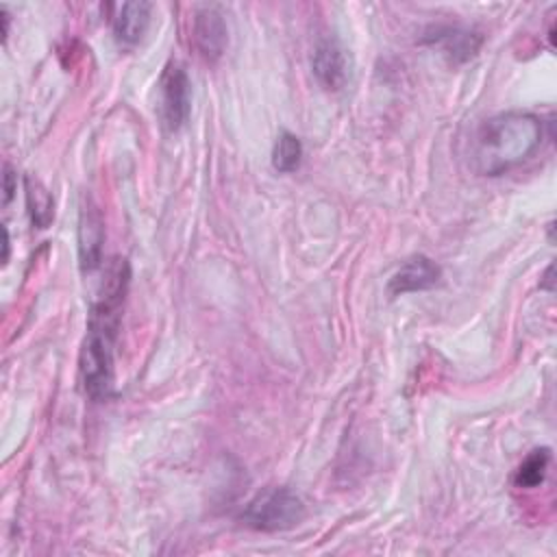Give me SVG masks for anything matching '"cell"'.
Listing matches in <instances>:
<instances>
[{
  "label": "cell",
  "mask_w": 557,
  "mask_h": 557,
  "mask_svg": "<svg viewBox=\"0 0 557 557\" xmlns=\"http://www.w3.org/2000/svg\"><path fill=\"white\" fill-rule=\"evenodd\" d=\"M13 194H15V174L11 165H4V205L11 202Z\"/></svg>",
  "instance_id": "5bb4252c"
},
{
  "label": "cell",
  "mask_w": 557,
  "mask_h": 557,
  "mask_svg": "<svg viewBox=\"0 0 557 557\" xmlns=\"http://www.w3.org/2000/svg\"><path fill=\"white\" fill-rule=\"evenodd\" d=\"M191 109V85L185 67L170 61L159 76V115L170 133L185 126Z\"/></svg>",
  "instance_id": "277c9868"
},
{
  "label": "cell",
  "mask_w": 557,
  "mask_h": 557,
  "mask_svg": "<svg viewBox=\"0 0 557 557\" xmlns=\"http://www.w3.org/2000/svg\"><path fill=\"white\" fill-rule=\"evenodd\" d=\"M440 278H442V268L433 259L424 255H413L392 274L387 283V292L389 296L422 292L437 285Z\"/></svg>",
  "instance_id": "ba28073f"
},
{
  "label": "cell",
  "mask_w": 557,
  "mask_h": 557,
  "mask_svg": "<svg viewBox=\"0 0 557 557\" xmlns=\"http://www.w3.org/2000/svg\"><path fill=\"white\" fill-rule=\"evenodd\" d=\"M150 2H122L113 7V15H111V26H113V35L120 44L126 46H135L137 41H141V37L146 35L148 26H150Z\"/></svg>",
  "instance_id": "9c48e42d"
},
{
  "label": "cell",
  "mask_w": 557,
  "mask_h": 557,
  "mask_svg": "<svg viewBox=\"0 0 557 557\" xmlns=\"http://www.w3.org/2000/svg\"><path fill=\"white\" fill-rule=\"evenodd\" d=\"M104 220L89 194H83L78 209V259L83 272H94L102 265Z\"/></svg>",
  "instance_id": "8992f818"
},
{
  "label": "cell",
  "mask_w": 557,
  "mask_h": 557,
  "mask_svg": "<svg viewBox=\"0 0 557 557\" xmlns=\"http://www.w3.org/2000/svg\"><path fill=\"white\" fill-rule=\"evenodd\" d=\"M24 191H26V209L33 226L48 228L54 218V200L50 191L41 185V181L33 176L24 178Z\"/></svg>",
  "instance_id": "8fae6325"
},
{
  "label": "cell",
  "mask_w": 557,
  "mask_h": 557,
  "mask_svg": "<svg viewBox=\"0 0 557 557\" xmlns=\"http://www.w3.org/2000/svg\"><path fill=\"white\" fill-rule=\"evenodd\" d=\"M311 70L315 81L326 91H339L350 74V59L342 41L333 35L320 37L313 46Z\"/></svg>",
  "instance_id": "5b68a950"
},
{
  "label": "cell",
  "mask_w": 557,
  "mask_h": 557,
  "mask_svg": "<svg viewBox=\"0 0 557 557\" xmlns=\"http://www.w3.org/2000/svg\"><path fill=\"white\" fill-rule=\"evenodd\" d=\"M131 283V265L124 257L107 261L98 294L89 309L87 333L78 352V381L91 400H107L113 392V348L122 318V305Z\"/></svg>",
  "instance_id": "6da1fadb"
},
{
  "label": "cell",
  "mask_w": 557,
  "mask_h": 557,
  "mask_svg": "<svg viewBox=\"0 0 557 557\" xmlns=\"http://www.w3.org/2000/svg\"><path fill=\"white\" fill-rule=\"evenodd\" d=\"M300 159H302V144H300V139L294 133H289V131H281V135L276 137L274 148H272V165H274V170L283 172V174H289V172H294L300 165Z\"/></svg>",
  "instance_id": "4fadbf2b"
},
{
  "label": "cell",
  "mask_w": 557,
  "mask_h": 557,
  "mask_svg": "<svg viewBox=\"0 0 557 557\" xmlns=\"http://www.w3.org/2000/svg\"><path fill=\"white\" fill-rule=\"evenodd\" d=\"M544 137L542 120L529 111L487 117L470 137V165L481 176H500L524 163Z\"/></svg>",
  "instance_id": "7a4b0ae2"
},
{
  "label": "cell",
  "mask_w": 557,
  "mask_h": 557,
  "mask_svg": "<svg viewBox=\"0 0 557 557\" xmlns=\"http://www.w3.org/2000/svg\"><path fill=\"white\" fill-rule=\"evenodd\" d=\"M305 518V505L289 487L261 490L244 509L242 520L255 531H285Z\"/></svg>",
  "instance_id": "3957f363"
},
{
  "label": "cell",
  "mask_w": 557,
  "mask_h": 557,
  "mask_svg": "<svg viewBox=\"0 0 557 557\" xmlns=\"http://www.w3.org/2000/svg\"><path fill=\"white\" fill-rule=\"evenodd\" d=\"M194 44L207 61H218L228 46L226 20L215 4H202L194 11Z\"/></svg>",
  "instance_id": "52a82bcc"
},
{
  "label": "cell",
  "mask_w": 557,
  "mask_h": 557,
  "mask_svg": "<svg viewBox=\"0 0 557 557\" xmlns=\"http://www.w3.org/2000/svg\"><path fill=\"white\" fill-rule=\"evenodd\" d=\"M548 463H550V450L548 448H535L531 450L524 461L518 466L516 474H513V483L518 487H537L548 472Z\"/></svg>",
  "instance_id": "7c38bea8"
},
{
  "label": "cell",
  "mask_w": 557,
  "mask_h": 557,
  "mask_svg": "<svg viewBox=\"0 0 557 557\" xmlns=\"http://www.w3.org/2000/svg\"><path fill=\"white\" fill-rule=\"evenodd\" d=\"M429 41L442 50V54L453 63L470 61L481 48V35L461 26H442L429 35Z\"/></svg>",
  "instance_id": "30bf717a"
},
{
  "label": "cell",
  "mask_w": 557,
  "mask_h": 557,
  "mask_svg": "<svg viewBox=\"0 0 557 557\" xmlns=\"http://www.w3.org/2000/svg\"><path fill=\"white\" fill-rule=\"evenodd\" d=\"M2 235H4V244H2V263H7V259H9V231H7V226H2Z\"/></svg>",
  "instance_id": "9a60e30c"
}]
</instances>
